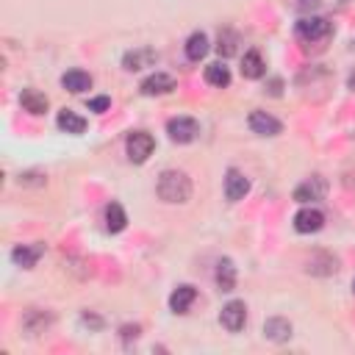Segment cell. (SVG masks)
I'll list each match as a JSON object with an SVG mask.
<instances>
[{
	"instance_id": "cell-1",
	"label": "cell",
	"mask_w": 355,
	"mask_h": 355,
	"mask_svg": "<svg viewBox=\"0 0 355 355\" xmlns=\"http://www.w3.org/2000/svg\"><path fill=\"white\" fill-rule=\"evenodd\" d=\"M156 192L164 203H186L192 197V181L186 178V172H178V170H164L159 175V183H156Z\"/></svg>"
},
{
	"instance_id": "cell-2",
	"label": "cell",
	"mask_w": 355,
	"mask_h": 355,
	"mask_svg": "<svg viewBox=\"0 0 355 355\" xmlns=\"http://www.w3.org/2000/svg\"><path fill=\"white\" fill-rule=\"evenodd\" d=\"M295 34H297L300 42L317 45V42H325V39L333 34V25H330V20H325V17H303V20H297Z\"/></svg>"
},
{
	"instance_id": "cell-3",
	"label": "cell",
	"mask_w": 355,
	"mask_h": 355,
	"mask_svg": "<svg viewBox=\"0 0 355 355\" xmlns=\"http://www.w3.org/2000/svg\"><path fill=\"white\" fill-rule=\"evenodd\" d=\"M153 148H156V141H153V136H150V133H145V130L130 133V136H128V141H125L128 159H130L133 164H145V161L153 156Z\"/></svg>"
},
{
	"instance_id": "cell-4",
	"label": "cell",
	"mask_w": 355,
	"mask_h": 355,
	"mask_svg": "<svg viewBox=\"0 0 355 355\" xmlns=\"http://www.w3.org/2000/svg\"><path fill=\"white\" fill-rule=\"evenodd\" d=\"M167 133H170L172 141H178V145H189V141L197 139L200 125H197V119H192V117H175V119L167 122Z\"/></svg>"
},
{
	"instance_id": "cell-5",
	"label": "cell",
	"mask_w": 355,
	"mask_h": 355,
	"mask_svg": "<svg viewBox=\"0 0 355 355\" xmlns=\"http://www.w3.org/2000/svg\"><path fill=\"white\" fill-rule=\"evenodd\" d=\"M220 322H222V328H225V330L239 333V330L244 328V322H247V306H244L242 300H231V303L222 308Z\"/></svg>"
},
{
	"instance_id": "cell-6",
	"label": "cell",
	"mask_w": 355,
	"mask_h": 355,
	"mask_svg": "<svg viewBox=\"0 0 355 355\" xmlns=\"http://www.w3.org/2000/svg\"><path fill=\"white\" fill-rule=\"evenodd\" d=\"M159 61V53L153 47H139V50H130L125 53L122 58V67L128 69V73H136V69H145V67H153Z\"/></svg>"
},
{
	"instance_id": "cell-7",
	"label": "cell",
	"mask_w": 355,
	"mask_h": 355,
	"mask_svg": "<svg viewBox=\"0 0 355 355\" xmlns=\"http://www.w3.org/2000/svg\"><path fill=\"white\" fill-rule=\"evenodd\" d=\"M247 192H250L247 175H242L239 170H228V175H225V197L231 203H239V200H244Z\"/></svg>"
},
{
	"instance_id": "cell-8",
	"label": "cell",
	"mask_w": 355,
	"mask_h": 355,
	"mask_svg": "<svg viewBox=\"0 0 355 355\" xmlns=\"http://www.w3.org/2000/svg\"><path fill=\"white\" fill-rule=\"evenodd\" d=\"M139 89H141V95H148V98H153V95H167V92L175 89V78L167 76V73H153L150 78L141 81Z\"/></svg>"
},
{
	"instance_id": "cell-9",
	"label": "cell",
	"mask_w": 355,
	"mask_h": 355,
	"mask_svg": "<svg viewBox=\"0 0 355 355\" xmlns=\"http://www.w3.org/2000/svg\"><path fill=\"white\" fill-rule=\"evenodd\" d=\"M250 128H253V133H258V136H277V133L283 130V125H280L272 114H266V111H253V114H250Z\"/></svg>"
},
{
	"instance_id": "cell-10",
	"label": "cell",
	"mask_w": 355,
	"mask_h": 355,
	"mask_svg": "<svg viewBox=\"0 0 355 355\" xmlns=\"http://www.w3.org/2000/svg\"><path fill=\"white\" fill-rule=\"evenodd\" d=\"M325 181L319 178V175H314V178H308L306 183H300L297 189H295V200L297 203H314V200H322L325 197Z\"/></svg>"
},
{
	"instance_id": "cell-11",
	"label": "cell",
	"mask_w": 355,
	"mask_h": 355,
	"mask_svg": "<svg viewBox=\"0 0 355 355\" xmlns=\"http://www.w3.org/2000/svg\"><path fill=\"white\" fill-rule=\"evenodd\" d=\"M264 336H266L269 341H277V344L289 341V339H292V322L283 319V317H272V319L264 322Z\"/></svg>"
},
{
	"instance_id": "cell-12",
	"label": "cell",
	"mask_w": 355,
	"mask_h": 355,
	"mask_svg": "<svg viewBox=\"0 0 355 355\" xmlns=\"http://www.w3.org/2000/svg\"><path fill=\"white\" fill-rule=\"evenodd\" d=\"M322 222H325V217H322V211H317V208H303V211H297V217H295V228L300 233H317L322 228Z\"/></svg>"
},
{
	"instance_id": "cell-13",
	"label": "cell",
	"mask_w": 355,
	"mask_h": 355,
	"mask_svg": "<svg viewBox=\"0 0 355 355\" xmlns=\"http://www.w3.org/2000/svg\"><path fill=\"white\" fill-rule=\"evenodd\" d=\"M42 253H45L42 244H20V247L12 250V261L17 266H23V269H31V266H36V261L42 258Z\"/></svg>"
},
{
	"instance_id": "cell-14",
	"label": "cell",
	"mask_w": 355,
	"mask_h": 355,
	"mask_svg": "<svg viewBox=\"0 0 355 355\" xmlns=\"http://www.w3.org/2000/svg\"><path fill=\"white\" fill-rule=\"evenodd\" d=\"M61 87H64L67 92L81 95V92L92 89V76H89V73H84V69H69V73H64V76H61Z\"/></svg>"
},
{
	"instance_id": "cell-15",
	"label": "cell",
	"mask_w": 355,
	"mask_h": 355,
	"mask_svg": "<svg viewBox=\"0 0 355 355\" xmlns=\"http://www.w3.org/2000/svg\"><path fill=\"white\" fill-rule=\"evenodd\" d=\"M266 73V64H264V58H261V53L258 50H250V53H244V58H242V76L244 78H261Z\"/></svg>"
},
{
	"instance_id": "cell-16",
	"label": "cell",
	"mask_w": 355,
	"mask_h": 355,
	"mask_svg": "<svg viewBox=\"0 0 355 355\" xmlns=\"http://www.w3.org/2000/svg\"><path fill=\"white\" fill-rule=\"evenodd\" d=\"M194 297H197L194 286H178V289L170 295V308H172L175 314H186L189 306L194 303Z\"/></svg>"
},
{
	"instance_id": "cell-17",
	"label": "cell",
	"mask_w": 355,
	"mask_h": 355,
	"mask_svg": "<svg viewBox=\"0 0 355 355\" xmlns=\"http://www.w3.org/2000/svg\"><path fill=\"white\" fill-rule=\"evenodd\" d=\"M217 286L222 292H233V286H236V266L231 258H222L217 264Z\"/></svg>"
},
{
	"instance_id": "cell-18",
	"label": "cell",
	"mask_w": 355,
	"mask_h": 355,
	"mask_svg": "<svg viewBox=\"0 0 355 355\" xmlns=\"http://www.w3.org/2000/svg\"><path fill=\"white\" fill-rule=\"evenodd\" d=\"M205 81H208L211 87H217V89H225V87L231 84V69H228L222 61L208 64V67H205Z\"/></svg>"
},
{
	"instance_id": "cell-19",
	"label": "cell",
	"mask_w": 355,
	"mask_h": 355,
	"mask_svg": "<svg viewBox=\"0 0 355 355\" xmlns=\"http://www.w3.org/2000/svg\"><path fill=\"white\" fill-rule=\"evenodd\" d=\"M20 103H23V108L31 111V114H45V111H47V98H45L42 92H36V89H23Z\"/></svg>"
},
{
	"instance_id": "cell-20",
	"label": "cell",
	"mask_w": 355,
	"mask_h": 355,
	"mask_svg": "<svg viewBox=\"0 0 355 355\" xmlns=\"http://www.w3.org/2000/svg\"><path fill=\"white\" fill-rule=\"evenodd\" d=\"M205 53H208V36L205 34H192L189 39H186V58L189 61H200V58H205Z\"/></svg>"
},
{
	"instance_id": "cell-21",
	"label": "cell",
	"mask_w": 355,
	"mask_h": 355,
	"mask_svg": "<svg viewBox=\"0 0 355 355\" xmlns=\"http://www.w3.org/2000/svg\"><path fill=\"white\" fill-rule=\"evenodd\" d=\"M125 225H128V217H125L122 205L111 203L106 208V228H108V233H119V231H125Z\"/></svg>"
},
{
	"instance_id": "cell-22",
	"label": "cell",
	"mask_w": 355,
	"mask_h": 355,
	"mask_svg": "<svg viewBox=\"0 0 355 355\" xmlns=\"http://www.w3.org/2000/svg\"><path fill=\"white\" fill-rule=\"evenodd\" d=\"M56 122H58V128L67 130V133H84V130H87V119L78 117V114H73V111H61Z\"/></svg>"
},
{
	"instance_id": "cell-23",
	"label": "cell",
	"mask_w": 355,
	"mask_h": 355,
	"mask_svg": "<svg viewBox=\"0 0 355 355\" xmlns=\"http://www.w3.org/2000/svg\"><path fill=\"white\" fill-rule=\"evenodd\" d=\"M236 45H239V36H236L233 31H220V42H217V50H220V56H222V58L233 56V53H236Z\"/></svg>"
},
{
	"instance_id": "cell-24",
	"label": "cell",
	"mask_w": 355,
	"mask_h": 355,
	"mask_svg": "<svg viewBox=\"0 0 355 355\" xmlns=\"http://www.w3.org/2000/svg\"><path fill=\"white\" fill-rule=\"evenodd\" d=\"M50 322H53V319H50L47 314H42V311H28V317H25V330L39 333V330H45Z\"/></svg>"
},
{
	"instance_id": "cell-25",
	"label": "cell",
	"mask_w": 355,
	"mask_h": 355,
	"mask_svg": "<svg viewBox=\"0 0 355 355\" xmlns=\"http://www.w3.org/2000/svg\"><path fill=\"white\" fill-rule=\"evenodd\" d=\"M108 106H111V100H108V98H95V100H89V111H98V114H100V111H106Z\"/></svg>"
},
{
	"instance_id": "cell-26",
	"label": "cell",
	"mask_w": 355,
	"mask_h": 355,
	"mask_svg": "<svg viewBox=\"0 0 355 355\" xmlns=\"http://www.w3.org/2000/svg\"><path fill=\"white\" fill-rule=\"evenodd\" d=\"M322 3V0H300V12H311V9H317Z\"/></svg>"
},
{
	"instance_id": "cell-27",
	"label": "cell",
	"mask_w": 355,
	"mask_h": 355,
	"mask_svg": "<svg viewBox=\"0 0 355 355\" xmlns=\"http://www.w3.org/2000/svg\"><path fill=\"white\" fill-rule=\"evenodd\" d=\"M350 89H352V92H355V73H352V76H350Z\"/></svg>"
},
{
	"instance_id": "cell-28",
	"label": "cell",
	"mask_w": 355,
	"mask_h": 355,
	"mask_svg": "<svg viewBox=\"0 0 355 355\" xmlns=\"http://www.w3.org/2000/svg\"><path fill=\"white\" fill-rule=\"evenodd\" d=\"M352 292H355V280H352Z\"/></svg>"
},
{
	"instance_id": "cell-29",
	"label": "cell",
	"mask_w": 355,
	"mask_h": 355,
	"mask_svg": "<svg viewBox=\"0 0 355 355\" xmlns=\"http://www.w3.org/2000/svg\"><path fill=\"white\" fill-rule=\"evenodd\" d=\"M344 3H350V0H344Z\"/></svg>"
}]
</instances>
